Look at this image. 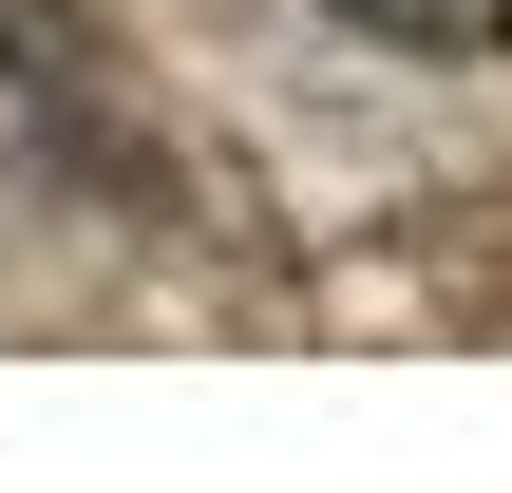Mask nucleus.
<instances>
[{
	"label": "nucleus",
	"instance_id": "obj_1",
	"mask_svg": "<svg viewBox=\"0 0 512 493\" xmlns=\"http://www.w3.org/2000/svg\"><path fill=\"white\" fill-rule=\"evenodd\" d=\"M342 19H380V38H494V0H342Z\"/></svg>",
	"mask_w": 512,
	"mask_h": 493
}]
</instances>
